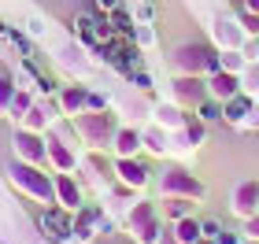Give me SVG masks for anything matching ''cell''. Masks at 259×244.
I'll return each mask as SVG.
<instances>
[{
	"label": "cell",
	"mask_w": 259,
	"mask_h": 244,
	"mask_svg": "<svg viewBox=\"0 0 259 244\" xmlns=\"http://www.w3.org/2000/svg\"><path fill=\"white\" fill-rule=\"evenodd\" d=\"M56 204H63L67 211H78L81 207V189H78V181L70 178V174H60V178H56Z\"/></svg>",
	"instance_id": "ac0fdd59"
},
{
	"label": "cell",
	"mask_w": 259,
	"mask_h": 244,
	"mask_svg": "<svg viewBox=\"0 0 259 244\" xmlns=\"http://www.w3.org/2000/svg\"><path fill=\"white\" fill-rule=\"evenodd\" d=\"M15 89H19L15 81H11L8 74H0V108H4V111H8V104H11V96H15Z\"/></svg>",
	"instance_id": "f546056e"
},
{
	"label": "cell",
	"mask_w": 259,
	"mask_h": 244,
	"mask_svg": "<svg viewBox=\"0 0 259 244\" xmlns=\"http://www.w3.org/2000/svg\"><path fill=\"white\" fill-rule=\"evenodd\" d=\"M241 26L248 30V37H259V15H252V11H241Z\"/></svg>",
	"instance_id": "4dcf8cb0"
},
{
	"label": "cell",
	"mask_w": 259,
	"mask_h": 244,
	"mask_svg": "<svg viewBox=\"0 0 259 244\" xmlns=\"http://www.w3.org/2000/svg\"><path fill=\"white\" fill-rule=\"evenodd\" d=\"M230 215L233 218H252V215H259V181L255 178H248V181H241L237 189L230 192Z\"/></svg>",
	"instance_id": "9c48e42d"
},
{
	"label": "cell",
	"mask_w": 259,
	"mask_h": 244,
	"mask_svg": "<svg viewBox=\"0 0 259 244\" xmlns=\"http://www.w3.org/2000/svg\"><path fill=\"white\" fill-rule=\"evenodd\" d=\"M93 4H97L100 15H111V11H119V8H122V0H93Z\"/></svg>",
	"instance_id": "836d02e7"
},
{
	"label": "cell",
	"mask_w": 259,
	"mask_h": 244,
	"mask_svg": "<svg viewBox=\"0 0 259 244\" xmlns=\"http://www.w3.org/2000/svg\"><path fill=\"white\" fill-rule=\"evenodd\" d=\"M11 178H15L30 196H37V200H45V204H56V181L49 178V174H41L33 163H22L19 159L15 167H11Z\"/></svg>",
	"instance_id": "5b68a950"
},
{
	"label": "cell",
	"mask_w": 259,
	"mask_h": 244,
	"mask_svg": "<svg viewBox=\"0 0 259 244\" xmlns=\"http://www.w3.org/2000/svg\"><path fill=\"white\" fill-rule=\"evenodd\" d=\"M215 240L219 244H244V229H222Z\"/></svg>",
	"instance_id": "1f68e13d"
},
{
	"label": "cell",
	"mask_w": 259,
	"mask_h": 244,
	"mask_svg": "<svg viewBox=\"0 0 259 244\" xmlns=\"http://www.w3.org/2000/svg\"><path fill=\"white\" fill-rule=\"evenodd\" d=\"M207 92L215 100L226 104L230 96H237V92H244L241 85V74H230V71H215V74H207Z\"/></svg>",
	"instance_id": "9a60e30c"
},
{
	"label": "cell",
	"mask_w": 259,
	"mask_h": 244,
	"mask_svg": "<svg viewBox=\"0 0 259 244\" xmlns=\"http://www.w3.org/2000/svg\"><path fill=\"white\" fill-rule=\"evenodd\" d=\"M89 111H108V100L100 96V92H89V104H85Z\"/></svg>",
	"instance_id": "e575fe53"
},
{
	"label": "cell",
	"mask_w": 259,
	"mask_h": 244,
	"mask_svg": "<svg viewBox=\"0 0 259 244\" xmlns=\"http://www.w3.org/2000/svg\"><path fill=\"white\" fill-rule=\"evenodd\" d=\"M252 111H255V96H252V92H237V96H230L226 104H222V122L241 130V122L248 119Z\"/></svg>",
	"instance_id": "4fadbf2b"
},
{
	"label": "cell",
	"mask_w": 259,
	"mask_h": 244,
	"mask_svg": "<svg viewBox=\"0 0 259 244\" xmlns=\"http://www.w3.org/2000/svg\"><path fill=\"white\" fill-rule=\"evenodd\" d=\"M215 48H244L248 30L241 26V19H215Z\"/></svg>",
	"instance_id": "30bf717a"
},
{
	"label": "cell",
	"mask_w": 259,
	"mask_h": 244,
	"mask_svg": "<svg viewBox=\"0 0 259 244\" xmlns=\"http://www.w3.org/2000/svg\"><path fill=\"white\" fill-rule=\"evenodd\" d=\"M141 148H145V141H141V130H137V126H119V130H115V141H111L115 159L141 156Z\"/></svg>",
	"instance_id": "2e32d148"
},
{
	"label": "cell",
	"mask_w": 259,
	"mask_h": 244,
	"mask_svg": "<svg viewBox=\"0 0 259 244\" xmlns=\"http://www.w3.org/2000/svg\"><path fill=\"white\" fill-rule=\"evenodd\" d=\"M130 229H134L137 244H159L163 233H167V218H163V211L152 200H141V204H130V215H126Z\"/></svg>",
	"instance_id": "3957f363"
},
{
	"label": "cell",
	"mask_w": 259,
	"mask_h": 244,
	"mask_svg": "<svg viewBox=\"0 0 259 244\" xmlns=\"http://www.w3.org/2000/svg\"><path fill=\"white\" fill-rule=\"evenodd\" d=\"M167 71L170 74H200V78H207V74H215L219 71V48L215 44H207V41H182V44H174V48L167 52Z\"/></svg>",
	"instance_id": "6da1fadb"
},
{
	"label": "cell",
	"mask_w": 259,
	"mask_h": 244,
	"mask_svg": "<svg viewBox=\"0 0 259 244\" xmlns=\"http://www.w3.org/2000/svg\"><path fill=\"white\" fill-rule=\"evenodd\" d=\"M244 237H248V240H259V215L244 218Z\"/></svg>",
	"instance_id": "d6a6232c"
},
{
	"label": "cell",
	"mask_w": 259,
	"mask_h": 244,
	"mask_svg": "<svg viewBox=\"0 0 259 244\" xmlns=\"http://www.w3.org/2000/svg\"><path fill=\"white\" fill-rule=\"evenodd\" d=\"M222 229H226V226H222V218H215V215H204V218H200V233H204V237H219Z\"/></svg>",
	"instance_id": "f1b7e54d"
},
{
	"label": "cell",
	"mask_w": 259,
	"mask_h": 244,
	"mask_svg": "<svg viewBox=\"0 0 259 244\" xmlns=\"http://www.w3.org/2000/svg\"><path fill=\"white\" fill-rule=\"evenodd\" d=\"M241 85H244V92L259 96V60H248V67H244V74H241Z\"/></svg>",
	"instance_id": "484cf974"
},
{
	"label": "cell",
	"mask_w": 259,
	"mask_h": 244,
	"mask_svg": "<svg viewBox=\"0 0 259 244\" xmlns=\"http://www.w3.org/2000/svg\"><path fill=\"white\" fill-rule=\"evenodd\" d=\"M134 244H137V240H134Z\"/></svg>",
	"instance_id": "b9f144b4"
},
{
	"label": "cell",
	"mask_w": 259,
	"mask_h": 244,
	"mask_svg": "<svg viewBox=\"0 0 259 244\" xmlns=\"http://www.w3.org/2000/svg\"><path fill=\"white\" fill-rule=\"evenodd\" d=\"M200 237V218L189 215V218H182V222H174V240H182V244H196Z\"/></svg>",
	"instance_id": "603a6c76"
},
{
	"label": "cell",
	"mask_w": 259,
	"mask_h": 244,
	"mask_svg": "<svg viewBox=\"0 0 259 244\" xmlns=\"http://www.w3.org/2000/svg\"><path fill=\"white\" fill-rule=\"evenodd\" d=\"M241 11H252V15H259V0H241Z\"/></svg>",
	"instance_id": "8d00e7d4"
},
{
	"label": "cell",
	"mask_w": 259,
	"mask_h": 244,
	"mask_svg": "<svg viewBox=\"0 0 259 244\" xmlns=\"http://www.w3.org/2000/svg\"><path fill=\"white\" fill-rule=\"evenodd\" d=\"M74 133L81 137V144H89L93 152H108L111 141H115V130H119V115H115L111 108L108 111H81L74 115Z\"/></svg>",
	"instance_id": "7a4b0ae2"
},
{
	"label": "cell",
	"mask_w": 259,
	"mask_h": 244,
	"mask_svg": "<svg viewBox=\"0 0 259 244\" xmlns=\"http://www.w3.org/2000/svg\"><path fill=\"white\" fill-rule=\"evenodd\" d=\"M244 67H248V56H244V48H219V71L244 74Z\"/></svg>",
	"instance_id": "44dd1931"
},
{
	"label": "cell",
	"mask_w": 259,
	"mask_h": 244,
	"mask_svg": "<svg viewBox=\"0 0 259 244\" xmlns=\"http://www.w3.org/2000/svg\"><path fill=\"white\" fill-rule=\"evenodd\" d=\"M100 222H104V211H100V207L81 204V207H78V215H74V237L89 244L93 237L100 233Z\"/></svg>",
	"instance_id": "5bb4252c"
},
{
	"label": "cell",
	"mask_w": 259,
	"mask_h": 244,
	"mask_svg": "<svg viewBox=\"0 0 259 244\" xmlns=\"http://www.w3.org/2000/svg\"><path fill=\"white\" fill-rule=\"evenodd\" d=\"M244 244H259V240H248V237H244Z\"/></svg>",
	"instance_id": "60d3db41"
},
{
	"label": "cell",
	"mask_w": 259,
	"mask_h": 244,
	"mask_svg": "<svg viewBox=\"0 0 259 244\" xmlns=\"http://www.w3.org/2000/svg\"><path fill=\"white\" fill-rule=\"evenodd\" d=\"M26 26H30V33H33V37H41V33H45V22H41L37 15H33V19L26 22Z\"/></svg>",
	"instance_id": "d590c367"
},
{
	"label": "cell",
	"mask_w": 259,
	"mask_h": 244,
	"mask_svg": "<svg viewBox=\"0 0 259 244\" xmlns=\"http://www.w3.org/2000/svg\"><path fill=\"white\" fill-rule=\"evenodd\" d=\"M37 222H41V233L49 240H56V244H63V240L74 237V218L67 215V207H45Z\"/></svg>",
	"instance_id": "ba28073f"
},
{
	"label": "cell",
	"mask_w": 259,
	"mask_h": 244,
	"mask_svg": "<svg viewBox=\"0 0 259 244\" xmlns=\"http://www.w3.org/2000/svg\"><path fill=\"white\" fill-rule=\"evenodd\" d=\"M115 178L122 185H130L134 192H145L152 181V167L141 156H126V159H115Z\"/></svg>",
	"instance_id": "52a82bcc"
},
{
	"label": "cell",
	"mask_w": 259,
	"mask_h": 244,
	"mask_svg": "<svg viewBox=\"0 0 259 244\" xmlns=\"http://www.w3.org/2000/svg\"><path fill=\"white\" fill-rule=\"evenodd\" d=\"M134 44H137V48H152V44H156V30H152V22H137Z\"/></svg>",
	"instance_id": "4316f807"
},
{
	"label": "cell",
	"mask_w": 259,
	"mask_h": 244,
	"mask_svg": "<svg viewBox=\"0 0 259 244\" xmlns=\"http://www.w3.org/2000/svg\"><path fill=\"white\" fill-rule=\"evenodd\" d=\"M193 115H196L200 122H207V126H211V122H222V100L204 96V100L196 104V111H193Z\"/></svg>",
	"instance_id": "cb8c5ba5"
},
{
	"label": "cell",
	"mask_w": 259,
	"mask_h": 244,
	"mask_svg": "<svg viewBox=\"0 0 259 244\" xmlns=\"http://www.w3.org/2000/svg\"><path fill=\"white\" fill-rule=\"evenodd\" d=\"M85 104H89V89L85 85H63L60 89V111L67 115V119L81 115V111H85Z\"/></svg>",
	"instance_id": "e0dca14e"
},
{
	"label": "cell",
	"mask_w": 259,
	"mask_h": 244,
	"mask_svg": "<svg viewBox=\"0 0 259 244\" xmlns=\"http://www.w3.org/2000/svg\"><path fill=\"white\" fill-rule=\"evenodd\" d=\"M141 141H145V152L152 156H163L170 148V133L159 130V126H152V130H141Z\"/></svg>",
	"instance_id": "7402d4cb"
},
{
	"label": "cell",
	"mask_w": 259,
	"mask_h": 244,
	"mask_svg": "<svg viewBox=\"0 0 259 244\" xmlns=\"http://www.w3.org/2000/svg\"><path fill=\"white\" fill-rule=\"evenodd\" d=\"M15 152L22 163H41V159H49V144L41 141V133H33V130H22L15 133Z\"/></svg>",
	"instance_id": "8fae6325"
},
{
	"label": "cell",
	"mask_w": 259,
	"mask_h": 244,
	"mask_svg": "<svg viewBox=\"0 0 259 244\" xmlns=\"http://www.w3.org/2000/svg\"><path fill=\"white\" fill-rule=\"evenodd\" d=\"M159 244H182V240H174V222L167 226V233H163V240H159Z\"/></svg>",
	"instance_id": "74e56055"
},
{
	"label": "cell",
	"mask_w": 259,
	"mask_h": 244,
	"mask_svg": "<svg viewBox=\"0 0 259 244\" xmlns=\"http://www.w3.org/2000/svg\"><path fill=\"white\" fill-rule=\"evenodd\" d=\"M204 96H211L207 92V78H200V74H174L170 78V100L182 104L185 111H196V104Z\"/></svg>",
	"instance_id": "8992f818"
},
{
	"label": "cell",
	"mask_w": 259,
	"mask_h": 244,
	"mask_svg": "<svg viewBox=\"0 0 259 244\" xmlns=\"http://www.w3.org/2000/svg\"><path fill=\"white\" fill-rule=\"evenodd\" d=\"M45 144H49V159H52V167L60 170V174H70V170H74L78 159H74V152H70L60 137H52V141H45Z\"/></svg>",
	"instance_id": "ffe728a7"
},
{
	"label": "cell",
	"mask_w": 259,
	"mask_h": 244,
	"mask_svg": "<svg viewBox=\"0 0 259 244\" xmlns=\"http://www.w3.org/2000/svg\"><path fill=\"white\" fill-rule=\"evenodd\" d=\"M196 215V200H185V196H163V218L167 222H182V218Z\"/></svg>",
	"instance_id": "d6986e66"
},
{
	"label": "cell",
	"mask_w": 259,
	"mask_h": 244,
	"mask_svg": "<svg viewBox=\"0 0 259 244\" xmlns=\"http://www.w3.org/2000/svg\"><path fill=\"white\" fill-rule=\"evenodd\" d=\"M196 244H219V240H215V237H200Z\"/></svg>",
	"instance_id": "f35d334b"
},
{
	"label": "cell",
	"mask_w": 259,
	"mask_h": 244,
	"mask_svg": "<svg viewBox=\"0 0 259 244\" xmlns=\"http://www.w3.org/2000/svg\"><path fill=\"white\" fill-rule=\"evenodd\" d=\"M159 192L163 196H185V200H204L207 196V185L196 178L193 170H185V167H167L159 174Z\"/></svg>",
	"instance_id": "277c9868"
},
{
	"label": "cell",
	"mask_w": 259,
	"mask_h": 244,
	"mask_svg": "<svg viewBox=\"0 0 259 244\" xmlns=\"http://www.w3.org/2000/svg\"><path fill=\"white\" fill-rule=\"evenodd\" d=\"M130 85H134L137 92H152V89H156V81H152L148 71H134V74H130Z\"/></svg>",
	"instance_id": "83f0119b"
},
{
	"label": "cell",
	"mask_w": 259,
	"mask_h": 244,
	"mask_svg": "<svg viewBox=\"0 0 259 244\" xmlns=\"http://www.w3.org/2000/svg\"><path fill=\"white\" fill-rule=\"evenodd\" d=\"M185 119H189V111H185L182 104H174V100H159L156 108H152V122H156L159 130H167V133L182 130Z\"/></svg>",
	"instance_id": "7c38bea8"
},
{
	"label": "cell",
	"mask_w": 259,
	"mask_h": 244,
	"mask_svg": "<svg viewBox=\"0 0 259 244\" xmlns=\"http://www.w3.org/2000/svg\"><path fill=\"white\" fill-rule=\"evenodd\" d=\"M252 41H255V56H252V60H259V37H252Z\"/></svg>",
	"instance_id": "ab89813d"
},
{
	"label": "cell",
	"mask_w": 259,
	"mask_h": 244,
	"mask_svg": "<svg viewBox=\"0 0 259 244\" xmlns=\"http://www.w3.org/2000/svg\"><path fill=\"white\" fill-rule=\"evenodd\" d=\"M33 108V96H30V92L26 89H15V96H11V104H8V111H11V119H26V111Z\"/></svg>",
	"instance_id": "d4e9b609"
}]
</instances>
